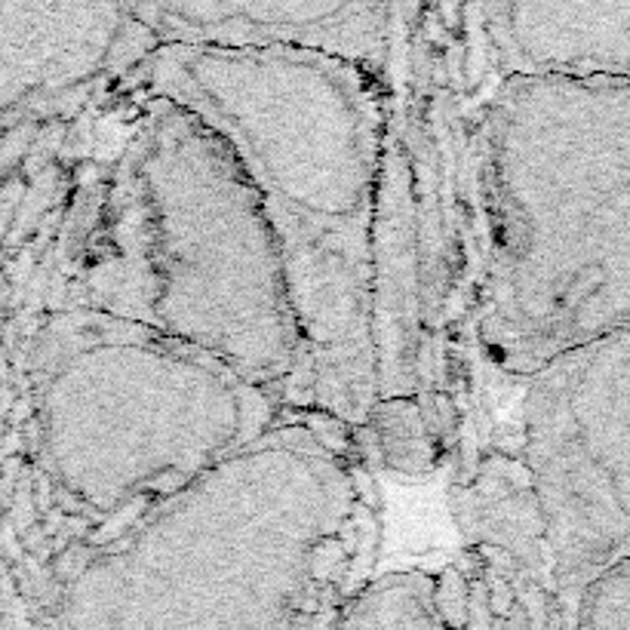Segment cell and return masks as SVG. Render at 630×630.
Returning <instances> with one entry per match:
<instances>
[{
  "mask_svg": "<svg viewBox=\"0 0 630 630\" xmlns=\"http://www.w3.org/2000/svg\"><path fill=\"white\" fill-rule=\"evenodd\" d=\"M139 80L209 124L244 167L284 262L314 412L366 446L378 406L387 83L289 47H160Z\"/></svg>",
  "mask_w": 630,
  "mask_h": 630,
  "instance_id": "cell-4",
  "label": "cell"
},
{
  "mask_svg": "<svg viewBox=\"0 0 630 630\" xmlns=\"http://www.w3.org/2000/svg\"><path fill=\"white\" fill-rule=\"evenodd\" d=\"M569 630H630V560L600 572L579 593Z\"/></svg>",
  "mask_w": 630,
  "mask_h": 630,
  "instance_id": "cell-9",
  "label": "cell"
},
{
  "mask_svg": "<svg viewBox=\"0 0 630 630\" xmlns=\"http://www.w3.org/2000/svg\"><path fill=\"white\" fill-rule=\"evenodd\" d=\"M92 132L68 219L71 298L317 415L284 262L228 142L139 71L92 108Z\"/></svg>",
  "mask_w": 630,
  "mask_h": 630,
  "instance_id": "cell-2",
  "label": "cell"
},
{
  "mask_svg": "<svg viewBox=\"0 0 630 630\" xmlns=\"http://www.w3.org/2000/svg\"><path fill=\"white\" fill-rule=\"evenodd\" d=\"M160 47H289L370 68L391 92L394 0H129Z\"/></svg>",
  "mask_w": 630,
  "mask_h": 630,
  "instance_id": "cell-8",
  "label": "cell"
},
{
  "mask_svg": "<svg viewBox=\"0 0 630 630\" xmlns=\"http://www.w3.org/2000/svg\"><path fill=\"white\" fill-rule=\"evenodd\" d=\"M354 431L293 415L56 575V630H338L375 579L382 492Z\"/></svg>",
  "mask_w": 630,
  "mask_h": 630,
  "instance_id": "cell-1",
  "label": "cell"
},
{
  "mask_svg": "<svg viewBox=\"0 0 630 630\" xmlns=\"http://www.w3.org/2000/svg\"><path fill=\"white\" fill-rule=\"evenodd\" d=\"M157 50L129 0H0V127L90 111Z\"/></svg>",
  "mask_w": 630,
  "mask_h": 630,
  "instance_id": "cell-7",
  "label": "cell"
},
{
  "mask_svg": "<svg viewBox=\"0 0 630 630\" xmlns=\"http://www.w3.org/2000/svg\"><path fill=\"white\" fill-rule=\"evenodd\" d=\"M450 508L464 544L508 553L572 618L630 560V323L452 412Z\"/></svg>",
  "mask_w": 630,
  "mask_h": 630,
  "instance_id": "cell-6",
  "label": "cell"
},
{
  "mask_svg": "<svg viewBox=\"0 0 630 630\" xmlns=\"http://www.w3.org/2000/svg\"><path fill=\"white\" fill-rule=\"evenodd\" d=\"M630 323V75L508 78L476 117L455 403Z\"/></svg>",
  "mask_w": 630,
  "mask_h": 630,
  "instance_id": "cell-3",
  "label": "cell"
},
{
  "mask_svg": "<svg viewBox=\"0 0 630 630\" xmlns=\"http://www.w3.org/2000/svg\"><path fill=\"white\" fill-rule=\"evenodd\" d=\"M31 450L47 502L68 526V560L293 412L225 363L136 323L71 305L35 361Z\"/></svg>",
  "mask_w": 630,
  "mask_h": 630,
  "instance_id": "cell-5",
  "label": "cell"
}]
</instances>
